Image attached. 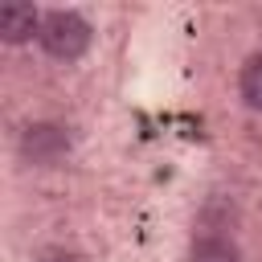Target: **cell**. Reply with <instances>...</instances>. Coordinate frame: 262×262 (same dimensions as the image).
<instances>
[{"label":"cell","mask_w":262,"mask_h":262,"mask_svg":"<svg viewBox=\"0 0 262 262\" xmlns=\"http://www.w3.org/2000/svg\"><path fill=\"white\" fill-rule=\"evenodd\" d=\"M37 41H41V49H45L49 57L74 61V57H82L86 45H90V25H86L78 12L57 8V12H45V16H41V33H37Z\"/></svg>","instance_id":"6da1fadb"},{"label":"cell","mask_w":262,"mask_h":262,"mask_svg":"<svg viewBox=\"0 0 262 262\" xmlns=\"http://www.w3.org/2000/svg\"><path fill=\"white\" fill-rule=\"evenodd\" d=\"M20 151H25V160L49 168V164H57V160L70 151V135H66V127H57V123H33V127L25 131V139H20Z\"/></svg>","instance_id":"7a4b0ae2"},{"label":"cell","mask_w":262,"mask_h":262,"mask_svg":"<svg viewBox=\"0 0 262 262\" xmlns=\"http://www.w3.org/2000/svg\"><path fill=\"white\" fill-rule=\"evenodd\" d=\"M33 33H41V16L33 4H4L0 8V37L4 41H29Z\"/></svg>","instance_id":"3957f363"},{"label":"cell","mask_w":262,"mask_h":262,"mask_svg":"<svg viewBox=\"0 0 262 262\" xmlns=\"http://www.w3.org/2000/svg\"><path fill=\"white\" fill-rule=\"evenodd\" d=\"M192 262H242V254H237V246L229 242V237H201L196 246H192Z\"/></svg>","instance_id":"277c9868"},{"label":"cell","mask_w":262,"mask_h":262,"mask_svg":"<svg viewBox=\"0 0 262 262\" xmlns=\"http://www.w3.org/2000/svg\"><path fill=\"white\" fill-rule=\"evenodd\" d=\"M242 98L262 111V53H254L246 66H242Z\"/></svg>","instance_id":"5b68a950"},{"label":"cell","mask_w":262,"mask_h":262,"mask_svg":"<svg viewBox=\"0 0 262 262\" xmlns=\"http://www.w3.org/2000/svg\"><path fill=\"white\" fill-rule=\"evenodd\" d=\"M41 262H82V258H78V254H66V250H49Z\"/></svg>","instance_id":"8992f818"}]
</instances>
